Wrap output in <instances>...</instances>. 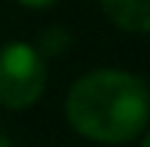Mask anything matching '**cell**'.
Masks as SVG:
<instances>
[{
  "label": "cell",
  "mask_w": 150,
  "mask_h": 147,
  "mask_svg": "<svg viewBox=\"0 0 150 147\" xmlns=\"http://www.w3.org/2000/svg\"><path fill=\"white\" fill-rule=\"evenodd\" d=\"M0 147H11V139L6 136V131L0 128Z\"/></svg>",
  "instance_id": "6"
},
{
  "label": "cell",
  "mask_w": 150,
  "mask_h": 147,
  "mask_svg": "<svg viewBox=\"0 0 150 147\" xmlns=\"http://www.w3.org/2000/svg\"><path fill=\"white\" fill-rule=\"evenodd\" d=\"M47 70L33 44L8 42L0 47V106L20 111L33 106L45 92Z\"/></svg>",
  "instance_id": "2"
},
{
  "label": "cell",
  "mask_w": 150,
  "mask_h": 147,
  "mask_svg": "<svg viewBox=\"0 0 150 147\" xmlns=\"http://www.w3.org/2000/svg\"><path fill=\"white\" fill-rule=\"evenodd\" d=\"M106 17L131 33L150 31V0H100Z\"/></svg>",
  "instance_id": "3"
},
{
  "label": "cell",
  "mask_w": 150,
  "mask_h": 147,
  "mask_svg": "<svg viewBox=\"0 0 150 147\" xmlns=\"http://www.w3.org/2000/svg\"><path fill=\"white\" fill-rule=\"evenodd\" d=\"M67 120L92 142L125 144L147 125V86L122 70H95L67 92Z\"/></svg>",
  "instance_id": "1"
},
{
  "label": "cell",
  "mask_w": 150,
  "mask_h": 147,
  "mask_svg": "<svg viewBox=\"0 0 150 147\" xmlns=\"http://www.w3.org/2000/svg\"><path fill=\"white\" fill-rule=\"evenodd\" d=\"M17 3H22L25 8H47V6H53L56 0H17Z\"/></svg>",
  "instance_id": "5"
},
{
  "label": "cell",
  "mask_w": 150,
  "mask_h": 147,
  "mask_svg": "<svg viewBox=\"0 0 150 147\" xmlns=\"http://www.w3.org/2000/svg\"><path fill=\"white\" fill-rule=\"evenodd\" d=\"M70 44H72L70 31H64L61 25H50V28H45V31H39V36H36V53L42 56V58H53V56L67 53Z\"/></svg>",
  "instance_id": "4"
}]
</instances>
